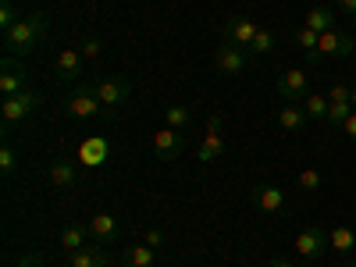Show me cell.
Segmentation results:
<instances>
[{"mask_svg": "<svg viewBox=\"0 0 356 267\" xmlns=\"http://www.w3.org/2000/svg\"><path fill=\"white\" fill-rule=\"evenodd\" d=\"M43 40H47V15H43V11L22 18L15 29H8V33H4V47L11 50V57H25V54H33Z\"/></svg>", "mask_w": 356, "mask_h": 267, "instance_id": "1", "label": "cell"}, {"mask_svg": "<svg viewBox=\"0 0 356 267\" xmlns=\"http://www.w3.org/2000/svg\"><path fill=\"white\" fill-rule=\"evenodd\" d=\"M65 111H68L72 118H97V114H104L107 107L100 104L93 82H79V86H75V93L68 97V107H65Z\"/></svg>", "mask_w": 356, "mask_h": 267, "instance_id": "2", "label": "cell"}, {"mask_svg": "<svg viewBox=\"0 0 356 267\" xmlns=\"http://www.w3.org/2000/svg\"><path fill=\"white\" fill-rule=\"evenodd\" d=\"M93 89H97V97H100V104H104L107 111H114V107H122V104L132 100V82H129L125 75L100 79V82H93Z\"/></svg>", "mask_w": 356, "mask_h": 267, "instance_id": "3", "label": "cell"}, {"mask_svg": "<svg viewBox=\"0 0 356 267\" xmlns=\"http://www.w3.org/2000/svg\"><path fill=\"white\" fill-rule=\"evenodd\" d=\"M250 57H253V50H246V47H235V43H221L218 50H214V68L218 72H225V75H243L246 68H250Z\"/></svg>", "mask_w": 356, "mask_h": 267, "instance_id": "4", "label": "cell"}, {"mask_svg": "<svg viewBox=\"0 0 356 267\" xmlns=\"http://www.w3.org/2000/svg\"><path fill=\"white\" fill-rule=\"evenodd\" d=\"M36 107H40V93H33V89L8 97L4 104H0V118H4V129H11L15 122H22V118H29Z\"/></svg>", "mask_w": 356, "mask_h": 267, "instance_id": "5", "label": "cell"}, {"mask_svg": "<svg viewBox=\"0 0 356 267\" xmlns=\"http://www.w3.org/2000/svg\"><path fill=\"white\" fill-rule=\"evenodd\" d=\"M296 253L300 257H307V260H321L324 253L332 250V243H328V232L324 228H317V225H310V228H303L300 235H296Z\"/></svg>", "mask_w": 356, "mask_h": 267, "instance_id": "6", "label": "cell"}, {"mask_svg": "<svg viewBox=\"0 0 356 267\" xmlns=\"http://www.w3.org/2000/svg\"><path fill=\"white\" fill-rule=\"evenodd\" d=\"M275 89H278V97H282L285 104L307 100V97H310V93H307V72H303V68H289L285 75H278Z\"/></svg>", "mask_w": 356, "mask_h": 267, "instance_id": "7", "label": "cell"}, {"mask_svg": "<svg viewBox=\"0 0 356 267\" xmlns=\"http://www.w3.org/2000/svg\"><path fill=\"white\" fill-rule=\"evenodd\" d=\"M182 150H186V136L178 132V129H161V132H154V154H157L164 164L178 161V157H182Z\"/></svg>", "mask_w": 356, "mask_h": 267, "instance_id": "8", "label": "cell"}, {"mask_svg": "<svg viewBox=\"0 0 356 267\" xmlns=\"http://www.w3.org/2000/svg\"><path fill=\"white\" fill-rule=\"evenodd\" d=\"M257 33H260V25L253 18H246V15H235V18L225 22V40L235 43V47H246L250 50L253 40H257Z\"/></svg>", "mask_w": 356, "mask_h": 267, "instance_id": "9", "label": "cell"}, {"mask_svg": "<svg viewBox=\"0 0 356 267\" xmlns=\"http://www.w3.org/2000/svg\"><path fill=\"white\" fill-rule=\"evenodd\" d=\"M86 225H89V232H93V243H100L107 250L122 239V221L111 218V214H97V218H89Z\"/></svg>", "mask_w": 356, "mask_h": 267, "instance_id": "10", "label": "cell"}, {"mask_svg": "<svg viewBox=\"0 0 356 267\" xmlns=\"http://www.w3.org/2000/svg\"><path fill=\"white\" fill-rule=\"evenodd\" d=\"M356 50V43H353V36H346V33H321V43H317V61H324V57H349Z\"/></svg>", "mask_w": 356, "mask_h": 267, "instance_id": "11", "label": "cell"}, {"mask_svg": "<svg viewBox=\"0 0 356 267\" xmlns=\"http://www.w3.org/2000/svg\"><path fill=\"white\" fill-rule=\"evenodd\" d=\"M29 89V72L15 65V57H8L4 61V75H0V97H15V93H25Z\"/></svg>", "mask_w": 356, "mask_h": 267, "instance_id": "12", "label": "cell"}, {"mask_svg": "<svg viewBox=\"0 0 356 267\" xmlns=\"http://www.w3.org/2000/svg\"><path fill=\"white\" fill-rule=\"evenodd\" d=\"M253 203H257V211H264V214H282L285 211V193L278 189V186H257L253 189Z\"/></svg>", "mask_w": 356, "mask_h": 267, "instance_id": "13", "label": "cell"}, {"mask_svg": "<svg viewBox=\"0 0 356 267\" xmlns=\"http://www.w3.org/2000/svg\"><path fill=\"white\" fill-rule=\"evenodd\" d=\"M79 182V164L72 161V157H57V161H50V186H57V189H72Z\"/></svg>", "mask_w": 356, "mask_h": 267, "instance_id": "14", "label": "cell"}, {"mask_svg": "<svg viewBox=\"0 0 356 267\" xmlns=\"http://www.w3.org/2000/svg\"><path fill=\"white\" fill-rule=\"evenodd\" d=\"M68 264H72V267H107L111 257H107V246L89 243V246H82L79 253H68Z\"/></svg>", "mask_w": 356, "mask_h": 267, "instance_id": "15", "label": "cell"}, {"mask_svg": "<svg viewBox=\"0 0 356 267\" xmlns=\"http://www.w3.org/2000/svg\"><path fill=\"white\" fill-rule=\"evenodd\" d=\"M89 239H93V232H89V225L68 221V225L61 228V250H65V253H79L82 246H89Z\"/></svg>", "mask_w": 356, "mask_h": 267, "instance_id": "16", "label": "cell"}, {"mask_svg": "<svg viewBox=\"0 0 356 267\" xmlns=\"http://www.w3.org/2000/svg\"><path fill=\"white\" fill-rule=\"evenodd\" d=\"M82 65H86V57L79 50H61V54H57V79L79 82L82 79Z\"/></svg>", "mask_w": 356, "mask_h": 267, "instance_id": "17", "label": "cell"}, {"mask_svg": "<svg viewBox=\"0 0 356 267\" xmlns=\"http://www.w3.org/2000/svg\"><path fill=\"white\" fill-rule=\"evenodd\" d=\"M328 243H332V250H335V253L349 257V253L356 250V232H353L349 225H335V228L328 232Z\"/></svg>", "mask_w": 356, "mask_h": 267, "instance_id": "18", "label": "cell"}, {"mask_svg": "<svg viewBox=\"0 0 356 267\" xmlns=\"http://www.w3.org/2000/svg\"><path fill=\"white\" fill-rule=\"evenodd\" d=\"M307 107H300V104H289V107H282L278 111V125L285 129V132H300L303 125H307Z\"/></svg>", "mask_w": 356, "mask_h": 267, "instance_id": "19", "label": "cell"}, {"mask_svg": "<svg viewBox=\"0 0 356 267\" xmlns=\"http://www.w3.org/2000/svg\"><path fill=\"white\" fill-rule=\"evenodd\" d=\"M221 154H225V139H221L218 132H207L203 143H200V150H196V161H200V164H211V161H218Z\"/></svg>", "mask_w": 356, "mask_h": 267, "instance_id": "20", "label": "cell"}, {"mask_svg": "<svg viewBox=\"0 0 356 267\" xmlns=\"http://www.w3.org/2000/svg\"><path fill=\"white\" fill-rule=\"evenodd\" d=\"M154 260H157V250H150V246H129L125 250V257H122V264L125 267H154Z\"/></svg>", "mask_w": 356, "mask_h": 267, "instance_id": "21", "label": "cell"}, {"mask_svg": "<svg viewBox=\"0 0 356 267\" xmlns=\"http://www.w3.org/2000/svg\"><path fill=\"white\" fill-rule=\"evenodd\" d=\"M307 25L314 29V33H332L335 29V8H314L307 15Z\"/></svg>", "mask_w": 356, "mask_h": 267, "instance_id": "22", "label": "cell"}, {"mask_svg": "<svg viewBox=\"0 0 356 267\" xmlns=\"http://www.w3.org/2000/svg\"><path fill=\"white\" fill-rule=\"evenodd\" d=\"M296 43L307 50V61L317 65V43H321V33H314L310 25H303V29H296Z\"/></svg>", "mask_w": 356, "mask_h": 267, "instance_id": "23", "label": "cell"}, {"mask_svg": "<svg viewBox=\"0 0 356 267\" xmlns=\"http://www.w3.org/2000/svg\"><path fill=\"white\" fill-rule=\"evenodd\" d=\"M189 107H182V104H175V107H164V122H168V129H178L182 132L186 125H189Z\"/></svg>", "mask_w": 356, "mask_h": 267, "instance_id": "24", "label": "cell"}, {"mask_svg": "<svg viewBox=\"0 0 356 267\" xmlns=\"http://www.w3.org/2000/svg\"><path fill=\"white\" fill-rule=\"evenodd\" d=\"M307 114L314 118V122H328V97L310 93V97H307Z\"/></svg>", "mask_w": 356, "mask_h": 267, "instance_id": "25", "label": "cell"}, {"mask_svg": "<svg viewBox=\"0 0 356 267\" xmlns=\"http://www.w3.org/2000/svg\"><path fill=\"white\" fill-rule=\"evenodd\" d=\"M22 22V15H18V8H15V0H4V4H0V29H15Z\"/></svg>", "mask_w": 356, "mask_h": 267, "instance_id": "26", "label": "cell"}, {"mask_svg": "<svg viewBox=\"0 0 356 267\" xmlns=\"http://www.w3.org/2000/svg\"><path fill=\"white\" fill-rule=\"evenodd\" d=\"M250 50H253V54H271V50H275V33H271V29H260Z\"/></svg>", "mask_w": 356, "mask_h": 267, "instance_id": "27", "label": "cell"}, {"mask_svg": "<svg viewBox=\"0 0 356 267\" xmlns=\"http://www.w3.org/2000/svg\"><path fill=\"white\" fill-rule=\"evenodd\" d=\"M15 168H18V154H15V146H11V143H4V150H0V175L8 178Z\"/></svg>", "mask_w": 356, "mask_h": 267, "instance_id": "28", "label": "cell"}, {"mask_svg": "<svg viewBox=\"0 0 356 267\" xmlns=\"http://www.w3.org/2000/svg\"><path fill=\"white\" fill-rule=\"evenodd\" d=\"M300 186H303L307 193L321 189V171H317V168H307V171H300Z\"/></svg>", "mask_w": 356, "mask_h": 267, "instance_id": "29", "label": "cell"}, {"mask_svg": "<svg viewBox=\"0 0 356 267\" xmlns=\"http://www.w3.org/2000/svg\"><path fill=\"white\" fill-rule=\"evenodd\" d=\"M100 50H104V43H100V36H89L82 47H79V54L86 57V61H93V57H100Z\"/></svg>", "mask_w": 356, "mask_h": 267, "instance_id": "30", "label": "cell"}, {"mask_svg": "<svg viewBox=\"0 0 356 267\" xmlns=\"http://www.w3.org/2000/svg\"><path fill=\"white\" fill-rule=\"evenodd\" d=\"M143 243L150 246V250H157V253H161L168 239H164V232H161V228H150V232H146V239H143Z\"/></svg>", "mask_w": 356, "mask_h": 267, "instance_id": "31", "label": "cell"}, {"mask_svg": "<svg viewBox=\"0 0 356 267\" xmlns=\"http://www.w3.org/2000/svg\"><path fill=\"white\" fill-rule=\"evenodd\" d=\"M328 100H332V104H335V100H353V89L342 86V82H335V86L328 89Z\"/></svg>", "mask_w": 356, "mask_h": 267, "instance_id": "32", "label": "cell"}, {"mask_svg": "<svg viewBox=\"0 0 356 267\" xmlns=\"http://www.w3.org/2000/svg\"><path fill=\"white\" fill-rule=\"evenodd\" d=\"M335 8H339L346 18H356V0H335Z\"/></svg>", "mask_w": 356, "mask_h": 267, "instance_id": "33", "label": "cell"}, {"mask_svg": "<svg viewBox=\"0 0 356 267\" xmlns=\"http://www.w3.org/2000/svg\"><path fill=\"white\" fill-rule=\"evenodd\" d=\"M15 267H43V260H40V257H33V253H25Z\"/></svg>", "mask_w": 356, "mask_h": 267, "instance_id": "34", "label": "cell"}, {"mask_svg": "<svg viewBox=\"0 0 356 267\" xmlns=\"http://www.w3.org/2000/svg\"><path fill=\"white\" fill-rule=\"evenodd\" d=\"M342 129H346V136H349V139L356 143V111H353V114L346 118V125H342Z\"/></svg>", "mask_w": 356, "mask_h": 267, "instance_id": "35", "label": "cell"}, {"mask_svg": "<svg viewBox=\"0 0 356 267\" xmlns=\"http://www.w3.org/2000/svg\"><path fill=\"white\" fill-rule=\"evenodd\" d=\"M207 132H221V118L211 114V122H207Z\"/></svg>", "mask_w": 356, "mask_h": 267, "instance_id": "36", "label": "cell"}, {"mask_svg": "<svg viewBox=\"0 0 356 267\" xmlns=\"http://www.w3.org/2000/svg\"><path fill=\"white\" fill-rule=\"evenodd\" d=\"M267 267H296V264H289V260H271Z\"/></svg>", "mask_w": 356, "mask_h": 267, "instance_id": "37", "label": "cell"}, {"mask_svg": "<svg viewBox=\"0 0 356 267\" xmlns=\"http://www.w3.org/2000/svg\"><path fill=\"white\" fill-rule=\"evenodd\" d=\"M353 107H356V86H353Z\"/></svg>", "mask_w": 356, "mask_h": 267, "instance_id": "38", "label": "cell"}, {"mask_svg": "<svg viewBox=\"0 0 356 267\" xmlns=\"http://www.w3.org/2000/svg\"><path fill=\"white\" fill-rule=\"evenodd\" d=\"M346 267H356V260H353V264H346Z\"/></svg>", "mask_w": 356, "mask_h": 267, "instance_id": "39", "label": "cell"}]
</instances>
